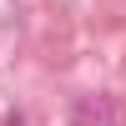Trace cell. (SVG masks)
<instances>
[{"label": "cell", "mask_w": 126, "mask_h": 126, "mask_svg": "<svg viewBox=\"0 0 126 126\" xmlns=\"http://www.w3.org/2000/svg\"><path fill=\"white\" fill-rule=\"evenodd\" d=\"M71 126H126V116L111 96H76L71 101Z\"/></svg>", "instance_id": "cell-1"}]
</instances>
